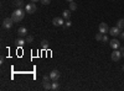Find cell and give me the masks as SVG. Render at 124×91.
<instances>
[{
	"label": "cell",
	"mask_w": 124,
	"mask_h": 91,
	"mask_svg": "<svg viewBox=\"0 0 124 91\" xmlns=\"http://www.w3.org/2000/svg\"><path fill=\"white\" fill-rule=\"evenodd\" d=\"M15 43H16L17 47H23V46L26 43V39H24V37H20V38L16 39V42H15Z\"/></svg>",
	"instance_id": "cell-12"
},
{
	"label": "cell",
	"mask_w": 124,
	"mask_h": 91,
	"mask_svg": "<svg viewBox=\"0 0 124 91\" xmlns=\"http://www.w3.org/2000/svg\"><path fill=\"white\" fill-rule=\"evenodd\" d=\"M14 5L16 6V9H21L23 5H24V1H23V0H15V4Z\"/></svg>",
	"instance_id": "cell-14"
},
{
	"label": "cell",
	"mask_w": 124,
	"mask_h": 91,
	"mask_svg": "<svg viewBox=\"0 0 124 91\" xmlns=\"http://www.w3.org/2000/svg\"><path fill=\"white\" fill-rule=\"evenodd\" d=\"M51 81V80H42V85H44V89L45 90H51V84H52V83H50Z\"/></svg>",
	"instance_id": "cell-11"
},
{
	"label": "cell",
	"mask_w": 124,
	"mask_h": 91,
	"mask_svg": "<svg viewBox=\"0 0 124 91\" xmlns=\"http://www.w3.org/2000/svg\"><path fill=\"white\" fill-rule=\"evenodd\" d=\"M36 10H37V7H36V5L34 3L26 4V6H25V11L27 14H34V12H36Z\"/></svg>",
	"instance_id": "cell-3"
},
{
	"label": "cell",
	"mask_w": 124,
	"mask_h": 91,
	"mask_svg": "<svg viewBox=\"0 0 124 91\" xmlns=\"http://www.w3.org/2000/svg\"><path fill=\"white\" fill-rule=\"evenodd\" d=\"M119 37H120L122 39H124V31H120V33H119Z\"/></svg>",
	"instance_id": "cell-24"
},
{
	"label": "cell",
	"mask_w": 124,
	"mask_h": 91,
	"mask_svg": "<svg viewBox=\"0 0 124 91\" xmlns=\"http://www.w3.org/2000/svg\"><path fill=\"white\" fill-rule=\"evenodd\" d=\"M0 63H1V64L4 63V57H1V58H0Z\"/></svg>",
	"instance_id": "cell-25"
},
{
	"label": "cell",
	"mask_w": 124,
	"mask_h": 91,
	"mask_svg": "<svg viewBox=\"0 0 124 91\" xmlns=\"http://www.w3.org/2000/svg\"><path fill=\"white\" fill-rule=\"evenodd\" d=\"M71 25H72V22L70 21V20H67V21L65 22V25H63V26H65V27L67 28V27H71Z\"/></svg>",
	"instance_id": "cell-23"
},
{
	"label": "cell",
	"mask_w": 124,
	"mask_h": 91,
	"mask_svg": "<svg viewBox=\"0 0 124 91\" xmlns=\"http://www.w3.org/2000/svg\"><path fill=\"white\" fill-rule=\"evenodd\" d=\"M117 27H119L120 30H124V18L118 20V22H117Z\"/></svg>",
	"instance_id": "cell-17"
},
{
	"label": "cell",
	"mask_w": 124,
	"mask_h": 91,
	"mask_svg": "<svg viewBox=\"0 0 124 91\" xmlns=\"http://www.w3.org/2000/svg\"><path fill=\"white\" fill-rule=\"evenodd\" d=\"M58 87H60V85L57 83V80H56V81H52V84H51V90L56 91V90H58Z\"/></svg>",
	"instance_id": "cell-16"
},
{
	"label": "cell",
	"mask_w": 124,
	"mask_h": 91,
	"mask_svg": "<svg viewBox=\"0 0 124 91\" xmlns=\"http://www.w3.org/2000/svg\"><path fill=\"white\" fill-rule=\"evenodd\" d=\"M98 31L102 32L103 35H106V33L109 31V27H108V25H107L106 22H101V24H99V27H98Z\"/></svg>",
	"instance_id": "cell-5"
},
{
	"label": "cell",
	"mask_w": 124,
	"mask_h": 91,
	"mask_svg": "<svg viewBox=\"0 0 124 91\" xmlns=\"http://www.w3.org/2000/svg\"><path fill=\"white\" fill-rule=\"evenodd\" d=\"M50 76H51V80H52V81H56V80L60 79V72L58 70H52V72L50 73Z\"/></svg>",
	"instance_id": "cell-10"
},
{
	"label": "cell",
	"mask_w": 124,
	"mask_h": 91,
	"mask_svg": "<svg viewBox=\"0 0 124 91\" xmlns=\"http://www.w3.org/2000/svg\"><path fill=\"white\" fill-rule=\"evenodd\" d=\"M109 46H110L113 49H119V47H120V42L118 41L117 38H113V39H110V41H109Z\"/></svg>",
	"instance_id": "cell-6"
},
{
	"label": "cell",
	"mask_w": 124,
	"mask_h": 91,
	"mask_svg": "<svg viewBox=\"0 0 124 91\" xmlns=\"http://www.w3.org/2000/svg\"><path fill=\"white\" fill-rule=\"evenodd\" d=\"M102 38H103V33L102 32H99V33L96 35V39H97V41H102Z\"/></svg>",
	"instance_id": "cell-20"
},
{
	"label": "cell",
	"mask_w": 124,
	"mask_h": 91,
	"mask_svg": "<svg viewBox=\"0 0 124 91\" xmlns=\"http://www.w3.org/2000/svg\"><path fill=\"white\" fill-rule=\"evenodd\" d=\"M32 41H34V37L32 36H26V43H32Z\"/></svg>",
	"instance_id": "cell-19"
},
{
	"label": "cell",
	"mask_w": 124,
	"mask_h": 91,
	"mask_svg": "<svg viewBox=\"0 0 124 91\" xmlns=\"http://www.w3.org/2000/svg\"><path fill=\"white\" fill-rule=\"evenodd\" d=\"M62 17H63L65 20H68L71 17V10H65V11L62 12Z\"/></svg>",
	"instance_id": "cell-13"
},
{
	"label": "cell",
	"mask_w": 124,
	"mask_h": 91,
	"mask_svg": "<svg viewBox=\"0 0 124 91\" xmlns=\"http://www.w3.org/2000/svg\"><path fill=\"white\" fill-rule=\"evenodd\" d=\"M41 48H42L44 50H47L48 49V42L46 41V39H44V41L41 42Z\"/></svg>",
	"instance_id": "cell-15"
},
{
	"label": "cell",
	"mask_w": 124,
	"mask_h": 91,
	"mask_svg": "<svg viewBox=\"0 0 124 91\" xmlns=\"http://www.w3.org/2000/svg\"><path fill=\"white\" fill-rule=\"evenodd\" d=\"M40 1H41V4H42V5H48L51 3V0H40Z\"/></svg>",
	"instance_id": "cell-22"
},
{
	"label": "cell",
	"mask_w": 124,
	"mask_h": 91,
	"mask_svg": "<svg viewBox=\"0 0 124 91\" xmlns=\"http://www.w3.org/2000/svg\"><path fill=\"white\" fill-rule=\"evenodd\" d=\"M66 1H68V3H72V1H73V0H66Z\"/></svg>",
	"instance_id": "cell-28"
},
{
	"label": "cell",
	"mask_w": 124,
	"mask_h": 91,
	"mask_svg": "<svg viewBox=\"0 0 124 91\" xmlns=\"http://www.w3.org/2000/svg\"><path fill=\"white\" fill-rule=\"evenodd\" d=\"M110 58H112V60H113V62L118 63L119 60H120V58H122V52H120V50H118V49H114V52L112 53Z\"/></svg>",
	"instance_id": "cell-2"
},
{
	"label": "cell",
	"mask_w": 124,
	"mask_h": 91,
	"mask_svg": "<svg viewBox=\"0 0 124 91\" xmlns=\"http://www.w3.org/2000/svg\"><path fill=\"white\" fill-rule=\"evenodd\" d=\"M17 35H19L20 37H26V36H27V28L24 27V26L19 27V30H17Z\"/></svg>",
	"instance_id": "cell-9"
},
{
	"label": "cell",
	"mask_w": 124,
	"mask_h": 91,
	"mask_svg": "<svg viewBox=\"0 0 124 91\" xmlns=\"http://www.w3.org/2000/svg\"><path fill=\"white\" fill-rule=\"evenodd\" d=\"M123 70H124V65H123Z\"/></svg>",
	"instance_id": "cell-29"
},
{
	"label": "cell",
	"mask_w": 124,
	"mask_h": 91,
	"mask_svg": "<svg viewBox=\"0 0 124 91\" xmlns=\"http://www.w3.org/2000/svg\"><path fill=\"white\" fill-rule=\"evenodd\" d=\"M15 22H14V20L10 17V18H5L4 21H3V27L4 28H6V30H10L13 27V25H14Z\"/></svg>",
	"instance_id": "cell-4"
},
{
	"label": "cell",
	"mask_w": 124,
	"mask_h": 91,
	"mask_svg": "<svg viewBox=\"0 0 124 91\" xmlns=\"http://www.w3.org/2000/svg\"><path fill=\"white\" fill-rule=\"evenodd\" d=\"M109 33H110L113 37H117V36H119V33H120V28L117 27V26L112 27V28H109Z\"/></svg>",
	"instance_id": "cell-8"
},
{
	"label": "cell",
	"mask_w": 124,
	"mask_h": 91,
	"mask_svg": "<svg viewBox=\"0 0 124 91\" xmlns=\"http://www.w3.org/2000/svg\"><path fill=\"white\" fill-rule=\"evenodd\" d=\"M24 16H25V11L23 9H16L15 11L13 12V15H11V18L14 20V22L16 24V22H20L21 20L24 18Z\"/></svg>",
	"instance_id": "cell-1"
},
{
	"label": "cell",
	"mask_w": 124,
	"mask_h": 91,
	"mask_svg": "<svg viewBox=\"0 0 124 91\" xmlns=\"http://www.w3.org/2000/svg\"><path fill=\"white\" fill-rule=\"evenodd\" d=\"M70 10H71V11H75V10H77V4H76L75 1L70 3Z\"/></svg>",
	"instance_id": "cell-18"
},
{
	"label": "cell",
	"mask_w": 124,
	"mask_h": 91,
	"mask_svg": "<svg viewBox=\"0 0 124 91\" xmlns=\"http://www.w3.org/2000/svg\"><path fill=\"white\" fill-rule=\"evenodd\" d=\"M31 3H37V1H40V0H30Z\"/></svg>",
	"instance_id": "cell-26"
},
{
	"label": "cell",
	"mask_w": 124,
	"mask_h": 91,
	"mask_svg": "<svg viewBox=\"0 0 124 91\" xmlns=\"http://www.w3.org/2000/svg\"><path fill=\"white\" fill-rule=\"evenodd\" d=\"M102 42H109V38H108V36H107V35H103Z\"/></svg>",
	"instance_id": "cell-21"
},
{
	"label": "cell",
	"mask_w": 124,
	"mask_h": 91,
	"mask_svg": "<svg viewBox=\"0 0 124 91\" xmlns=\"http://www.w3.org/2000/svg\"><path fill=\"white\" fill-rule=\"evenodd\" d=\"M122 58H124V50H123V52H122Z\"/></svg>",
	"instance_id": "cell-27"
},
{
	"label": "cell",
	"mask_w": 124,
	"mask_h": 91,
	"mask_svg": "<svg viewBox=\"0 0 124 91\" xmlns=\"http://www.w3.org/2000/svg\"><path fill=\"white\" fill-rule=\"evenodd\" d=\"M52 24H54L55 26H62V25H65L63 17H58V16L54 17V20H52Z\"/></svg>",
	"instance_id": "cell-7"
}]
</instances>
